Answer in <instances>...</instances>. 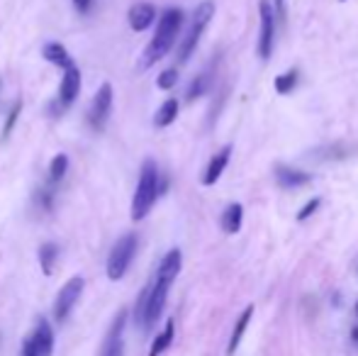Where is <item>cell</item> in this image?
Listing matches in <instances>:
<instances>
[{"label": "cell", "mask_w": 358, "mask_h": 356, "mask_svg": "<svg viewBox=\"0 0 358 356\" xmlns=\"http://www.w3.org/2000/svg\"><path fill=\"white\" fill-rule=\"evenodd\" d=\"M183 20H186V15H183L181 8L163 10L161 17H158L156 32H154L151 42L147 44V49H144V54H142L139 68L147 71V68H151L154 64H158L168 52H171L173 44H176V39H178V34H181Z\"/></svg>", "instance_id": "obj_1"}, {"label": "cell", "mask_w": 358, "mask_h": 356, "mask_svg": "<svg viewBox=\"0 0 358 356\" xmlns=\"http://www.w3.org/2000/svg\"><path fill=\"white\" fill-rule=\"evenodd\" d=\"M166 183L161 181V174H158V166L154 159H147L139 169V181H137V191H134L132 198V220L139 222L151 212L154 202L158 200V195L163 193Z\"/></svg>", "instance_id": "obj_2"}, {"label": "cell", "mask_w": 358, "mask_h": 356, "mask_svg": "<svg viewBox=\"0 0 358 356\" xmlns=\"http://www.w3.org/2000/svg\"><path fill=\"white\" fill-rule=\"evenodd\" d=\"M212 15H215V3H212V0H202V3L195 8L191 22H188L186 37H183L181 47H178V61L181 64H186L188 59L193 57V52L197 49V42H200V37H202V32H205V27L210 24Z\"/></svg>", "instance_id": "obj_3"}, {"label": "cell", "mask_w": 358, "mask_h": 356, "mask_svg": "<svg viewBox=\"0 0 358 356\" xmlns=\"http://www.w3.org/2000/svg\"><path fill=\"white\" fill-rule=\"evenodd\" d=\"M137 235L134 232H127L112 244L110 256H107V279L110 281H119L124 274H127L129 264H132L134 254H137Z\"/></svg>", "instance_id": "obj_4"}, {"label": "cell", "mask_w": 358, "mask_h": 356, "mask_svg": "<svg viewBox=\"0 0 358 356\" xmlns=\"http://www.w3.org/2000/svg\"><path fill=\"white\" fill-rule=\"evenodd\" d=\"M78 93H81V68H78L76 64H71V66L64 68V71H61L59 96H57V101L52 103L49 112H52L54 117H59L61 112H66L68 107L73 105V101L78 98Z\"/></svg>", "instance_id": "obj_5"}, {"label": "cell", "mask_w": 358, "mask_h": 356, "mask_svg": "<svg viewBox=\"0 0 358 356\" xmlns=\"http://www.w3.org/2000/svg\"><path fill=\"white\" fill-rule=\"evenodd\" d=\"M112 86L110 83H103L98 88V93L93 96L91 107H88V125H91L93 132H103L107 127V120H110L112 112Z\"/></svg>", "instance_id": "obj_6"}, {"label": "cell", "mask_w": 358, "mask_h": 356, "mask_svg": "<svg viewBox=\"0 0 358 356\" xmlns=\"http://www.w3.org/2000/svg\"><path fill=\"white\" fill-rule=\"evenodd\" d=\"M83 288H86V281H83L81 276H73V279H68L66 283L61 285V290H59V295H57V303H54V320H57V322L68 320V315L73 313L76 303L81 300Z\"/></svg>", "instance_id": "obj_7"}, {"label": "cell", "mask_w": 358, "mask_h": 356, "mask_svg": "<svg viewBox=\"0 0 358 356\" xmlns=\"http://www.w3.org/2000/svg\"><path fill=\"white\" fill-rule=\"evenodd\" d=\"M258 15H261V32H258V57L263 61L271 59L273 52V39H276V15L268 0L258 3Z\"/></svg>", "instance_id": "obj_8"}, {"label": "cell", "mask_w": 358, "mask_h": 356, "mask_svg": "<svg viewBox=\"0 0 358 356\" xmlns=\"http://www.w3.org/2000/svg\"><path fill=\"white\" fill-rule=\"evenodd\" d=\"M124 322H127V310H119L117 318L112 320L107 329L105 344H103V356H124Z\"/></svg>", "instance_id": "obj_9"}, {"label": "cell", "mask_w": 358, "mask_h": 356, "mask_svg": "<svg viewBox=\"0 0 358 356\" xmlns=\"http://www.w3.org/2000/svg\"><path fill=\"white\" fill-rule=\"evenodd\" d=\"M29 342H32L34 356H52V352H54V332H52V325H49L44 318L37 320L32 334H29Z\"/></svg>", "instance_id": "obj_10"}, {"label": "cell", "mask_w": 358, "mask_h": 356, "mask_svg": "<svg viewBox=\"0 0 358 356\" xmlns=\"http://www.w3.org/2000/svg\"><path fill=\"white\" fill-rule=\"evenodd\" d=\"M127 22L134 32H144L156 22V8L151 3H134L127 13Z\"/></svg>", "instance_id": "obj_11"}, {"label": "cell", "mask_w": 358, "mask_h": 356, "mask_svg": "<svg viewBox=\"0 0 358 356\" xmlns=\"http://www.w3.org/2000/svg\"><path fill=\"white\" fill-rule=\"evenodd\" d=\"M230 159H232V147H225V149L217 151L210 159V164H207L205 174H202V186H215V183L220 181V176L225 174Z\"/></svg>", "instance_id": "obj_12"}, {"label": "cell", "mask_w": 358, "mask_h": 356, "mask_svg": "<svg viewBox=\"0 0 358 356\" xmlns=\"http://www.w3.org/2000/svg\"><path fill=\"white\" fill-rule=\"evenodd\" d=\"M42 57L47 59L49 64H54V66H59L64 71V68H68L71 64H76L73 61V57L68 54V49L64 47L61 42H47L42 47Z\"/></svg>", "instance_id": "obj_13"}, {"label": "cell", "mask_w": 358, "mask_h": 356, "mask_svg": "<svg viewBox=\"0 0 358 356\" xmlns=\"http://www.w3.org/2000/svg\"><path fill=\"white\" fill-rule=\"evenodd\" d=\"M276 178H278V183L285 188H297V186H305V183L312 181L310 174L290 169V166H276Z\"/></svg>", "instance_id": "obj_14"}, {"label": "cell", "mask_w": 358, "mask_h": 356, "mask_svg": "<svg viewBox=\"0 0 358 356\" xmlns=\"http://www.w3.org/2000/svg\"><path fill=\"white\" fill-rule=\"evenodd\" d=\"M241 220H244V207L239 205V202H232V205H227L225 212H222V230H225L227 235H237V232L241 230Z\"/></svg>", "instance_id": "obj_15"}, {"label": "cell", "mask_w": 358, "mask_h": 356, "mask_svg": "<svg viewBox=\"0 0 358 356\" xmlns=\"http://www.w3.org/2000/svg\"><path fill=\"white\" fill-rule=\"evenodd\" d=\"M59 259V246L54 242H44L39 246V266H42L44 276H52L54 274V264Z\"/></svg>", "instance_id": "obj_16"}, {"label": "cell", "mask_w": 358, "mask_h": 356, "mask_svg": "<svg viewBox=\"0 0 358 356\" xmlns=\"http://www.w3.org/2000/svg\"><path fill=\"white\" fill-rule=\"evenodd\" d=\"M251 315H253V305H248V308L244 310L241 315H239L237 327H234V332H232V339H230V347H227V352H230V354H234V352H237V347L241 344L244 332H246L248 322H251Z\"/></svg>", "instance_id": "obj_17"}, {"label": "cell", "mask_w": 358, "mask_h": 356, "mask_svg": "<svg viewBox=\"0 0 358 356\" xmlns=\"http://www.w3.org/2000/svg\"><path fill=\"white\" fill-rule=\"evenodd\" d=\"M176 117H178V101H176V98H168V101L156 110L154 125H156V127H168V125H173V122H176Z\"/></svg>", "instance_id": "obj_18"}, {"label": "cell", "mask_w": 358, "mask_h": 356, "mask_svg": "<svg viewBox=\"0 0 358 356\" xmlns=\"http://www.w3.org/2000/svg\"><path fill=\"white\" fill-rule=\"evenodd\" d=\"M66 171H68V156L66 154H57L52 159V164H49V186L57 188L59 183L64 181Z\"/></svg>", "instance_id": "obj_19"}, {"label": "cell", "mask_w": 358, "mask_h": 356, "mask_svg": "<svg viewBox=\"0 0 358 356\" xmlns=\"http://www.w3.org/2000/svg\"><path fill=\"white\" fill-rule=\"evenodd\" d=\"M210 83H212V73L210 71H205V73H200L197 78H193V83L188 86V91H186V101H197L200 96H205L207 93V88H210Z\"/></svg>", "instance_id": "obj_20"}, {"label": "cell", "mask_w": 358, "mask_h": 356, "mask_svg": "<svg viewBox=\"0 0 358 356\" xmlns=\"http://www.w3.org/2000/svg\"><path fill=\"white\" fill-rule=\"evenodd\" d=\"M173 329H176V327H173V320H168L166 327H163V332L158 334L156 339H154L151 352H149V356H161L168 347H171V342H173Z\"/></svg>", "instance_id": "obj_21"}, {"label": "cell", "mask_w": 358, "mask_h": 356, "mask_svg": "<svg viewBox=\"0 0 358 356\" xmlns=\"http://www.w3.org/2000/svg\"><path fill=\"white\" fill-rule=\"evenodd\" d=\"M22 112V101H15L13 107L8 110V117H5V125H3V142H8V137L13 135L15 125H17V117Z\"/></svg>", "instance_id": "obj_22"}, {"label": "cell", "mask_w": 358, "mask_h": 356, "mask_svg": "<svg viewBox=\"0 0 358 356\" xmlns=\"http://www.w3.org/2000/svg\"><path fill=\"white\" fill-rule=\"evenodd\" d=\"M297 78H300V76H297V71L292 68V71H288V73H281V76L276 78V83H273V86H276V91L281 93V96H288V93L295 88Z\"/></svg>", "instance_id": "obj_23"}, {"label": "cell", "mask_w": 358, "mask_h": 356, "mask_svg": "<svg viewBox=\"0 0 358 356\" xmlns=\"http://www.w3.org/2000/svg\"><path fill=\"white\" fill-rule=\"evenodd\" d=\"M37 205L42 207L44 212H52V207H54V186H44L42 191H37Z\"/></svg>", "instance_id": "obj_24"}, {"label": "cell", "mask_w": 358, "mask_h": 356, "mask_svg": "<svg viewBox=\"0 0 358 356\" xmlns=\"http://www.w3.org/2000/svg\"><path fill=\"white\" fill-rule=\"evenodd\" d=\"M176 83H178V71H176V68H166V71L156 78V86L161 88V91H171Z\"/></svg>", "instance_id": "obj_25"}, {"label": "cell", "mask_w": 358, "mask_h": 356, "mask_svg": "<svg viewBox=\"0 0 358 356\" xmlns=\"http://www.w3.org/2000/svg\"><path fill=\"white\" fill-rule=\"evenodd\" d=\"M322 205V200H320V198H312V200L310 202H307V205L305 207H302V210L300 212H297V220H307V217H310L312 215V212H315L317 210V207H320Z\"/></svg>", "instance_id": "obj_26"}, {"label": "cell", "mask_w": 358, "mask_h": 356, "mask_svg": "<svg viewBox=\"0 0 358 356\" xmlns=\"http://www.w3.org/2000/svg\"><path fill=\"white\" fill-rule=\"evenodd\" d=\"M71 3L81 15H88V13H91V8H93V0H71Z\"/></svg>", "instance_id": "obj_27"}, {"label": "cell", "mask_w": 358, "mask_h": 356, "mask_svg": "<svg viewBox=\"0 0 358 356\" xmlns=\"http://www.w3.org/2000/svg\"><path fill=\"white\" fill-rule=\"evenodd\" d=\"M20 356H34V349H32V342H29V337L22 342V352H20Z\"/></svg>", "instance_id": "obj_28"}, {"label": "cell", "mask_w": 358, "mask_h": 356, "mask_svg": "<svg viewBox=\"0 0 358 356\" xmlns=\"http://www.w3.org/2000/svg\"><path fill=\"white\" fill-rule=\"evenodd\" d=\"M276 13L281 20H285V0H276Z\"/></svg>", "instance_id": "obj_29"}, {"label": "cell", "mask_w": 358, "mask_h": 356, "mask_svg": "<svg viewBox=\"0 0 358 356\" xmlns=\"http://www.w3.org/2000/svg\"><path fill=\"white\" fill-rule=\"evenodd\" d=\"M351 337H354V342L358 344V327H354V332H351Z\"/></svg>", "instance_id": "obj_30"}, {"label": "cell", "mask_w": 358, "mask_h": 356, "mask_svg": "<svg viewBox=\"0 0 358 356\" xmlns=\"http://www.w3.org/2000/svg\"><path fill=\"white\" fill-rule=\"evenodd\" d=\"M0 88H3V78H0Z\"/></svg>", "instance_id": "obj_31"}, {"label": "cell", "mask_w": 358, "mask_h": 356, "mask_svg": "<svg viewBox=\"0 0 358 356\" xmlns=\"http://www.w3.org/2000/svg\"><path fill=\"white\" fill-rule=\"evenodd\" d=\"M356 313H358V305H356Z\"/></svg>", "instance_id": "obj_32"}]
</instances>
